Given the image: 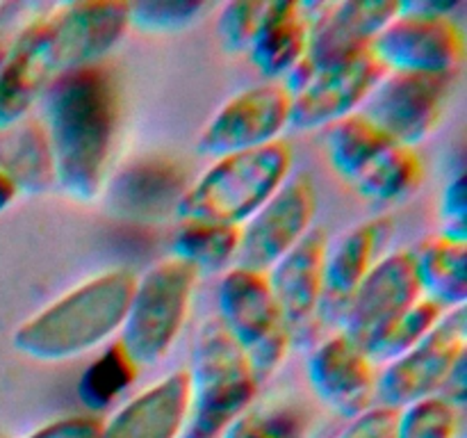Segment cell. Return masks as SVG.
I'll list each match as a JSON object with an SVG mask.
<instances>
[{
    "label": "cell",
    "instance_id": "obj_1",
    "mask_svg": "<svg viewBox=\"0 0 467 438\" xmlns=\"http://www.w3.org/2000/svg\"><path fill=\"white\" fill-rule=\"evenodd\" d=\"M39 103L57 187L78 203H94L108 185L121 121L117 78L103 64L78 68L57 78Z\"/></svg>",
    "mask_w": 467,
    "mask_h": 438
},
{
    "label": "cell",
    "instance_id": "obj_2",
    "mask_svg": "<svg viewBox=\"0 0 467 438\" xmlns=\"http://www.w3.org/2000/svg\"><path fill=\"white\" fill-rule=\"evenodd\" d=\"M130 30L128 3H57L44 23L0 68V128L30 117L57 78L94 67Z\"/></svg>",
    "mask_w": 467,
    "mask_h": 438
},
{
    "label": "cell",
    "instance_id": "obj_3",
    "mask_svg": "<svg viewBox=\"0 0 467 438\" xmlns=\"http://www.w3.org/2000/svg\"><path fill=\"white\" fill-rule=\"evenodd\" d=\"M135 281L130 269L114 267L78 283L18 324L14 349L36 363H64L99 349L121 328Z\"/></svg>",
    "mask_w": 467,
    "mask_h": 438
},
{
    "label": "cell",
    "instance_id": "obj_4",
    "mask_svg": "<svg viewBox=\"0 0 467 438\" xmlns=\"http://www.w3.org/2000/svg\"><path fill=\"white\" fill-rule=\"evenodd\" d=\"M185 372L190 409L181 438H222L237 418L254 409L260 381L217 318L205 319L196 331Z\"/></svg>",
    "mask_w": 467,
    "mask_h": 438
},
{
    "label": "cell",
    "instance_id": "obj_5",
    "mask_svg": "<svg viewBox=\"0 0 467 438\" xmlns=\"http://www.w3.org/2000/svg\"><path fill=\"white\" fill-rule=\"evenodd\" d=\"M295 155L283 140L219 158L190 182L176 210L178 222L244 226L292 176Z\"/></svg>",
    "mask_w": 467,
    "mask_h": 438
},
{
    "label": "cell",
    "instance_id": "obj_6",
    "mask_svg": "<svg viewBox=\"0 0 467 438\" xmlns=\"http://www.w3.org/2000/svg\"><path fill=\"white\" fill-rule=\"evenodd\" d=\"M199 274L178 258H164L137 276L119 345L140 370L160 363L190 318Z\"/></svg>",
    "mask_w": 467,
    "mask_h": 438
},
{
    "label": "cell",
    "instance_id": "obj_7",
    "mask_svg": "<svg viewBox=\"0 0 467 438\" xmlns=\"http://www.w3.org/2000/svg\"><path fill=\"white\" fill-rule=\"evenodd\" d=\"M454 3H400V14L369 46L383 73H456L465 57V35L451 16Z\"/></svg>",
    "mask_w": 467,
    "mask_h": 438
},
{
    "label": "cell",
    "instance_id": "obj_8",
    "mask_svg": "<svg viewBox=\"0 0 467 438\" xmlns=\"http://www.w3.org/2000/svg\"><path fill=\"white\" fill-rule=\"evenodd\" d=\"M217 306V319L240 345L263 383L281 368L292 347L290 328L283 322L267 274L233 265L219 281Z\"/></svg>",
    "mask_w": 467,
    "mask_h": 438
},
{
    "label": "cell",
    "instance_id": "obj_9",
    "mask_svg": "<svg viewBox=\"0 0 467 438\" xmlns=\"http://www.w3.org/2000/svg\"><path fill=\"white\" fill-rule=\"evenodd\" d=\"M454 80L456 73H383L358 114L395 144L415 149L441 123Z\"/></svg>",
    "mask_w": 467,
    "mask_h": 438
},
{
    "label": "cell",
    "instance_id": "obj_10",
    "mask_svg": "<svg viewBox=\"0 0 467 438\" xmlns=\"http://www.w3.org/2000/svg\"><path fill=\"white\" fill-rule=\"evenodd\" d=\"M463 354H467L465 306L442 313L436 327L418 345L383 365L377 374V404L400 411L436 395Z\"/></svg>",
    "mask_w": 467,
    "mask_h": 438
},
{
    "label": "cell",
    "instance_id": "obj_11",
    "mask_svg": "<svg viewBox=\"0 0 467 438\" xmlns=\"http://www.w3.org/2000/svg\"><path fill=\"white\" fill-rule=\"evenodd\" d=\"M422 299L413 251H392L381 256L360 281L342 308L340 333L369 354L383 333Z\"/></svg>",
    "mask_w": 467,
    "mask_h": 438
},
{
    "label": "cell",
    "instance_id": "obj_12",
    "mask_svg": "<svg viewBox=\"0 0 467 438\" xmlns=\"http://www.w3.org/2000/svg\"><path fill=\"white\" fill-rule=\"evenodd\" d=\"M290 121V94L281 82L242 89L231 96L196 137V151L205 158H226L263 149L278 141Z\"/></svg>",
    "mask_w": 467,
    "mask_h": 438
},
{
    "label": "cell",
    "instance_id": "obj_13",
    "mask_svg": "<svg viewBox=\"0 0 467 438\" xmlns=\"http://www.w3.org/2000/svg\"><path fill=\"white\" fill-rule=\"evenodd\" d=\"M317 190L308 173H295L240 226L237 267L267 272L315 228Z\"/></svg>",
    "mask_w": 467,
    "mask_h": 438
},
{
    "label": "cell",
    "instance_id": "obj_14",
    "mask_svg": "<svg viewBox=\"0 0 467 438\" xmlns=\"http://www.w3.org/2000/svg\"><path fill=\"white\" fill-rule=\"evenodd\" d=\"M308 48L306 62L313 71L336 67L368 53L379 32L400 14L397 0H337L306 3Z\"/></svg>",
    "mask_w": 467,
    "mask_h": 438
},
{
    "label": "cell",
    "instance_id": "obj_15",
    "mask_svg": "<svg viewBox=\"0 0 467 438\" xmlns=\"http://www.w3.org/2000/svg\"><path fill=\"white\" fill-rule=\"evenodd\" d=\"M381 78L383 68L369 50L336 67L315 71L313 80L299 94L290 96L287 128L296 132L331 128L333 123L358 112Z\"/></svg>",
    "mask_w": 467,
    "mask_h": 438
},
{
    "label": "cell",
    "instance_id": "obj_16",
    "mask_svg": "<svg viewBox=\"0 0 467 438\" xmlns=\"http://www.w3.org/2000/svg\"><path fill=\"white\" fill-rule=\"evenodd\" d=\"M306 372L317 400L342 418L354 420L377 404V365L345 333L319 342Z\"/></svg>",
    "mask_w": 467,
    "mask_h": 438
},
{
    "label": "cell",
    "instance_id": "obj_17",
    "mask_svg": "<svg viewBox=\"0 0 467 438\" xmlns=\"http://www.w3.org/2000/svg\"><path fill=\"white\" fill-rule=\"evenodd\" d=\"M187 187L190 182L178 162L141 158L108 181L103 194H108L109 208L119 217L137 224H158L176 217Z\"/></svg>",
    "mask_w": 467,
    "mask_h": 438
},
{
    "label": "cell",
    "instance_id": "obj_18",
    "mask_svg": "<svg viewBox=\"0 0 467 438\" xmlns=\"http://www.w3.org/2000/svg\"><path fill=\"white\" fill-rule=\"evenodd\" d=\"M327 231L315 226L304 240L292 246L281 260L267 269V281L276 299L283 322L290 328L292 342L319 313L324 292V260H327Z\"/></svg>",
    "mask_w": 467,
    "mask_h": 438
},
{
    "label": "cell",
    "instance_id": "obj_19",
    "mask_svg": "<svg viewBox=\"0 0 467 438\" xmlns=\"http://www.w3.org/2000/svg\"><path fill=\"white\" fill-rule=\"evenodd\" d=\"M190 409L185 370H176L144 388L103 420L100 438H181Z\"/></svg>",
    "mask_w": 467,
    "mask_h": 438
},
{
    "label": "cell",
    "instance_id": "obj_20",
    "mask_svg": "<svg viewBox=\"0 0 467 438\" xmlns=\"http://www.w3.org/2000/svg\"><path fill=\"white\" fill-rule=\"evenodd\" d=\"M390 233L388 217H374L345 233L340 240L327 249L324 260V292L319 313L328 315L331 319H340L342 308L360 286L369 269L374 267L381 256L383 242Z\"/></svg>",
    "mask_w": 467,
    "mask_h": 438
},
{
    "label": "cell",
    "instance_id": "obj_21",
    "mask_svg": "<svg viewBox=\"0 0 467 438\" xmlns=\"http://www.w3.org/2000/svg\"><path fill=\"white\" fill-rule=\"evenodd\" d=\"M308 48V9L306 3L272 0L267 18L255 35L246 55L267 82H281Z\"/></svg>",
    "mask_w": 467,
    "mask_h": 438
},
{
    "label": "cell",
    "instance_id": "obj_22",
    "mask_svg": "<svg viewBox=\"0 0 467 438\" xmlns=\"http://www.w3.org/2000/svg\"><path fill=\"white\" fill-rule=\"evenodd\" d=\"M0 173L16 194H44L57 187L48 135L39 117L0 128Z\"/></svg>",
    "mask_w": 467,
    "mask_h": 438
},
{
    "label": "cell",
    "instance_id": "obj_23",
    "mask_svg": "<svg viewBox=\"0 0 467 438\" xmlns=\"http://www.w3.org/2000/svg\"><path fill=\"white\" fill-rule=\"evenodd\" d=\"M422 299L436 304L442 313L467 304V240L442 233L429 237L413 251Z\"/></svg>",
    "mask_w": 467,
    "mask_h": 438
},
{
    "label": "cell",
    "instance_id": "obj_24",
    "mask_svg": "<svg viewBox=\"0 0 467 438\" xmlns=\"http://www.w3.org/2000/svg\"><path fill=\"white\" fill-rule=\"evenodd\" d=\"M422 176L424 167L418 151L392 144L349 185L374 203H400L418 192Z\"/></svg>",
    "mask_w": 467,
    "mask_h": 438
},
{
    "label": "cell",
    "instance_id": "obj_25",
    "mask_svg": "<svg viewBox=\"0 0 467 438\" xmlns=\"http://www.w3.org/2000/svg\"><path fill=\"white\" fill-rule=\"evenodd\" d=\"M240 228L213 222H181L171 242V258L190 265L196 274L222 272L235 265Z\"/></svg>",
    "mask_w": 467,
    "mask_h": 438
},
{
    "label": "cell",
    "instance_id": "obj_26",
    "mask_svg": "<svg viewBox=\"0 0 467 438\" xmlns=\"http://www.w3.org/2000/svg\"><path fill=\"white\" fill-rule=\"evenodd\" d=\"M392 144L390 137L358 112L327 128L328 162L347 182L358 178Z\"/></svg>",
    "mask_w": 467,
    "mask_h": 438
},
{
    "label": "cell",
    "instance_id": "obj_27",
    "mask_svg": "<svg viewBox=\"0 0 467 438\" xmlns=\"http://www.w3.org/2000/svg\"><path fill=\"white\" fill-rule=\"evenodd\" d=\"M141 370L128 359L119 342L96 356L80 377V397L94 409L112 404L121 392L132 386Z\"/></svg>",
    "mask_w": 467,
    "mask_h": 438
},
{
    "label": "cell",
    "instance_id": "obj_28",
    "mask_svg": "<svg viewBox=\"0 0 467 438\" xmlns=\"http://www.w3.org/2000/svg\"><path fill=\"white\" fill-rule=\"evenodd\" d=\"M461 411L431 395L397 411V438H456Z\"/></svg>",
    "mask_w": 467,
    "mask_h": 438
},
{
    "label": "cell",
    "instance_id": "obj_29",
    "mask_svg": "<svg viewBox=\"0 0 467 438\" xmlns=\"http://www.w3.org/2000/svg\"><path fill=\"white\" fill-rule=\"evenodd\" d=\"M442 318V310L427 299H420L418 304L410 306L390 328L381 336V340L369 349V359L374 365H386L392 359L409 351L410 347L418 345L429 331Z\"/></svg>",
    "mask_w": 467,
    "mask_h": 438
},
{
    "label": "cell",
    "instance_id": "obj_30",
    "mask_svg": "<svg viewBox=\"0 0 467 438\" xmlns=\"http://www.w3.org/2000/svg\"><path fill=\"white\" fill-rule=\"evenodd\" d=\"M205 9L201 0H141L128 3V23L149 35H164L190 27Z\"/></svg>",
    "mask_w": 467,
    "mask_h": 438
},
{
    "label": "cell",
    "instance_id": "obj_31",
    "mask_svg": "<svg viewBox=\"0 0 467 438\" xmlns=\"http://www.w3.org/2000/svg\"><path fill=\"white\" fill-rule=\"evenodd\" d=\"M308 422L292 406L249 409L223 432L222 438H306Z\"/></svg>",
    "mask_w": 467,
    "mask_h": 438
},
{
    "label": "cell",
    "instance_id": "obj_32",
    "mask_svg": "<svg viewBox=\"0 0 467 438\" xmlns=\"http://www.w3.org/2000/svg\"><path fill=\"white\" fill-rule=\"evenodd\" d=\"M57 3L46 0H7L0 3V68L16 55L27 36L48 18Z\"/></svg>",
    "mask_w": 467,
    "mask_h": 438
},
{
    "label": "cell",
    "instance_id": "obj_33",
    "mask_svg": "<svg viewBox=\"0 0 467 438\" xmlns=\"http://www.w3.org/2000/svg\"><path fill=\"white\" fill-rule=\"evenodd\" d=\"M272 0H233L219 12L217 32L223 48L231 53H246L267 18Z\"/></svg>",
    "mask_w": 467,
    "mask_h": 438
},
{
    "label": "cell",
    "instance_id": "obj_34",
    "mask_svg": "<svg viewBox=\"0 0 467 438\" xmlns=\"http://www.w3.org/2000/svg\"><path fill=\"white\" fill-rule=\"evenodd\" d=\"M442 235L467 240V187L465 173L451 178L441 196Z\"/></svg>",
    "mask_w": 467,
    "mask_h": 438
},
{
    "label": "cell",
    "instance_id": "obj_35",
    "mask_svg": "<svg viewBox=\"0 0 467 438\" xmlns=\"http://www.w3.org/2000/svg\"><path fill=\"white\" fill-rule=\"evenodd\" d=\"M337 438H397V411L374 404L358 418L349 420Z\"/></svg>",
    "mask_w": 467,
    "mask_h": 438
},
{
    "label": "cell",
    "instance_id": "obj_36",
    "mask_svg": "<svg viewBox=\"0 0 467 438\" xmlns=\"http://www.w3.org/2000/svg\"><path fill=\"white\" fill-rule=\"evenodd\" d=\"M100 433H103V420L89 415H68L35 429L26 438H100Z\"/></svg>",
    "mask_w": 467,
    "mask_h": 438
},
{
    "label": "cell",
    "instance_id": "obj_37",
    "mask_svg": "<svg viewBox=\"0 0 467 438\" xmlns=\"http://www.w3.org/2000/svg\"><path fill=\"white\" fill-rule=\"evenodd\" d=\"M436 395L442 397L445 402H450L454 409H463L467 400V354H463L456 360V365L451 368V372L447 374V379L442 381L441 391H438Z\"/></svg>",
    "mask_w": 467,
    "mask_h": 438
},
{
    "label": "cell",
    "instance_id": "obj_38",
    "mask_svg": "<svg viewBox=\"0 0 467 438\" xmlns=\"http://www.w3.org/2000/svg\"><path fill=\"white\" fill-rule=\"evenodd\" d=\"M16 196L18 194H16V190L12 187V182H9L7 178L0 173V214H3L5 210L14 203V201H16Z\"/></svg>",
    "mask_w": 467,
    "mask_h": 438
}]
</instances>
